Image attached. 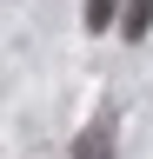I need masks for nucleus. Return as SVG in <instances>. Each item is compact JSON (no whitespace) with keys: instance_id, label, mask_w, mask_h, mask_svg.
<instances>
[{"instance_id":"nucleus-1","label":"nucleus","mask_w":153,"mask_h":159,"mask_svg":"<svg viewBox=\"0 0 153 159\" xmlns=\"http://www.w3.org/2000/svg\"><path fill=\"white\" fill-rule=\"evenodd\" d=\"M146 27H153V0H127V20H120V33H127V40H140Z\"/></svg>"},{"instance_id":"nucleus-2","label":"nucleus","mask_w":153,"mask_h":159,"mask_svg":"<svg viewBox=\"0 0 153 159\" xmlns=\"http://www.w3.org/2000/svg\"><path fill=\"white\" fill-rule=\"evenodd\" d=\"M113 7H120V0H87V13H80L87 33H107V27H113Z\"/></svg>"},{"instance_id":"nucleus-3","label":"nucleus","mask_w":153,"mask_h":159,"mask_svg":"<svg viewBox=\"0 0 153 159\" xmlns=\"http://www.w3.org/2000/svg\"><path fill=\"white\" fill-rule=\"evenodd\" d=\"M73 159H107V126H87L80 146H73Z\"/></svg>"}]
</instances>
